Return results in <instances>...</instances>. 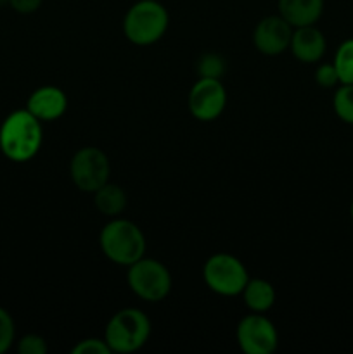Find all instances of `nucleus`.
Segmentation results:
<instances>
[{"label": "nucleus", "instance_id": "nucleus-11", "mask_svg": "<svg viewBox=\"0 0 353 354\" xmlns=\"http://www.w3.org/2000/svg\"><path fill=\"white\" fill-rule=\"evenodd\" d=\"M26 109L42 123H51L64 116L68 111V97L64 90L55 85L38 86L28 97Z\"/></svg>", "mask_w": 353, "mask_h": 354}, {"label": "nucleus", "instance_id": "nucleus-3", "mask_svg": "<svg viewBox=\"0 0 353 354\" xmlns=\"http://www.w3.org/2000/svg\"><path fill=\"white\" fill-rule=\"evenodd\" d=\"M170 14L158 0H138L123 17V33L130 44L138 47L154 45L166 35Z\"/></svg>", "mask_w": 353, "mask_h": 354}, {"label": "nucleus", "instance_id": "nucleus-6", "mask_svg": "<svg viewBox=\"0 0 353 354\" xmlns=\"http://www.w3.org/2000/svg\"><path fill=\"white\" fill-rule=\"evenodd\" d=\"M203 280L211 292L218 296H241L249 280L244 263L228 252H217L206 259L203 266Z\"/></svg>", "mask_w": 353, "mask_h": 354}, {"label": "nucleus", "instance_id": "nucleus-17", "mask_svg": "<svg viewBox=\"0 0 353 354\" xmlns=\"http://www.w3.org/2000/svg\"><path fill=\"white\" fill-rule=\"evenodd\" d=\"M334 113L343 123L353 124V85L341 83L332 95Z\"/></svg>", "mask_w": 353, "mask_h": 354}, {"label": "nucleus", "instance_id": "nucleus-2", "mask_svg": "<svg viewBox=\"0 0 353 354\" xmlns=\"http://www.w3.org/2000/svg\"><path fill=\"white\" fill-rule=\"evenodd\" d=\"M99 245L102 254L111 263L120 266H130L145 256L144 232L134 221L125 218H111L99 234Z\"/></svg>", "mask_w": 353, "mask_h": 354}, {"label": "nucleus", "instance_id": "nucleus-24", "mask_svg": "<svg viewBox=\"0 0 353 354\" xmlns=\"http://www.w3.org/2000/svg\"><path fill=\"white\" fill-rule=\"evenodd\" d=\"M350 216H352V221H353V201H352V206H350Z\"/></svg>", "mask_w": 353, "mask_h": 354}, {"label": "nucleus", "instance_id": "nucleus-1", "mask_svg": "<svg viewBox=\"0 0 353 354\" xmlns=\"http://www.w3.org/2000/svg\"><path fill=\"white\" fill-rule=\"evenodd\" d=\"M44 142L42 121L30 111L16 109L0 124V151L9 161L28 162L38 154Z\"/></svg>", "mask_w": 353, "mask_h": 354}, {"label": "nucleus", "instance_id": "nucleus-22", "mask_svg": "<svg viewBox=\"0 0 353 354\" xmlns=\"http://www.w3.org/2000/svg\"><path fill=\"white\" fill-rule=\"evenodd\" d=\"M73 354H111L109 346L107 342L99 337H87L82 339L75 344V348L71 349Z\"/></svg>", "mask_w": 353, "mask_h": 354}, {"label": "nucleus", "instance_id": "nucleus-19", "mask_svg": "<svg viewBox=\"0 0 353 354\" xmlns=\"http://www.w3.org/2000/svg\"><path fill=\"white\" fill-rule=\"evenodd\" d=\"M16 341V327L10 313L0 308V354L7 353Z\"/></svg>", "mask_w": 353, "mask_h": 354}, {"label": "nucleus", "instance_id": "nucleus-9", "mask_svg": "<svg viewBox=\"0 0 353 354\" xmlns=\"http://www.w3.org/2000/svg\"><path fill=\"white\" fill-rule=\"evenodd\" d=\"M225 106H227V90L221 80L197 78V82L190 86L187 107L197 121L210 123L218 120L225 111Z\"/></svg>", "mask_w": 353, "mask_h": 354}, {"label": "nucleus", "instance_id": "nucleus-20", "mask_svg": "<svg viewBox=\"0 0 353 354\" xmlns=\"http://www.w3.org/2000/svg\"><path fill=\"white\" fill-rule=\"evenodd\" d=\"M17 353L19 354H45L48 351L47 341L38 334H26L17 341Z\"/></svg>", "mask_w": 353, "mask_h": 354}, {"label": "nucleus", "instance_id": "nucleus-8", "mask_svg": "<svg viewBox=\"0 0 353 354\" xmlns=\"http://www.w3.org/2000/svg\"><path fill=\"white\" fill-rule=\"evenodd\" d=\"M235 339L244 354H272L279 346V332L263 313H249L237 324Z\"/></svg>", "mask_w": 353, "mask_h": 354}, {"label": "nucleus", "instance_id": "nucleus-15", "mask_svg": "<svg viewBox=\"0 0 353 354\" xmlns=\"http://www.w3.org/2000/svg\"><path fill=\"white\" fill-rule=\"evenodd\" d=\"M93 196V206L100 214L107 218H116L127 209L128 197L125 190L116 183H104L100 189H97Z\"/></svg>", "mask_w": 353, "mask_h": 354}, {"label": "nucleus", "instance_id": "nucleus-12", "mask_svg": "<svg viewBox=\"0 0 353 354\" xmlns=\"http://www.w3.org/2000/svg\"><path fill=\"white\" fill-rule=\"evenodd\" d=\"M289 50L294 57L305 64H317L327 50V40L315 24L294 28Z\"/></svg>", "mask_w": 353, "mask_h": 354}, {"label": "nucleus", "instance_id": "nucleus-7", "mask_svg": "<svg viewBox=\"0 0 353 354\" xmlns=\"http://www.w3.org/2000/svg\"><path fill=\"white\" fill-rule=\"evenodd\" d=\"M69 175L76 189L93 194L104 183L109 182V158L102 149L92 147V145L78 149L69 161Z\"/></svg>", "mask_w": 353, "mask_h": 354}, {"label": "nucleus", "instance_id": "nucleus-4", "mask_svg": "<svg viewBox=\"0 0 353 354\" xmlns=\"http://www.w3.org/2000/svg\"><path fill=\"white\" fill-rule=\"evenodd\" d=\"M151 330V320L144 311L138 308H123L107 322L104 341L111 353H135L147 344Z\"/></svg>", "mask_w": 353, "mask_h": 354}, {"label": "nucleus", "instance_id": "nucleus-21", "mask_svg": "<svg viewBox=\"0 0 353 354\" xmlns=\"http://www.w3.org/2000/svg\"><path fill=\"white\" fill-rule=\"evenodd\" d=\"M315 83L322 88H334L339 85V76L332 62H322L317 66L314 73Z\"/></svg>", "mask_w": 353, "mask_h": 354}, {"label": "nucleus", "instance_id": "nucleus-23", "mask_svg": "<svg viewBox=\"0 0 353 354\" xmlns=\"http://www.w3.org/2000/svg\"><path fill=\"white\" fill-rule=\"evenodd\" d=\"M10 9L16 10L17 14H33L42 7L44 0H9L7 2Z\"/></svg>", "mask_w": 353, "mask_h": 354}, {"label": "nucleus", "instance_id": "nucleus-5", "mask_svg": "<svg viewBox=\"0 0 353 354\" xmlns=\"http://www.w3.org/2000/svg\"><path fill=\"white\" fill-rule=\"evenodd\" d=\"M127 283L132 292L145 303H161L172 292V273L154 258H141L127 266Z\"/></svg>", "mask_w": 353, "mask_h": 354}, {"label": "nucleus", "instance_id": "nucleus-10", "mask_svg": "<svg viewBox=\"0 0 353 354\" xmlns=\"http://www.w3.org/2000/svg\"><path fill=\"white\" fill-rule=\"evenodd\" d=\"M293 31L294 28L280 14L266 16L260 19L253 30V45L260 54L275 57L289 50Z\"/></svg>", "mask_w": 353, "mask_h": 354}, {"label": "nucleus", "instance_id": "nucleus-25", "mask_svg": "<svg viewBox=\"0 0 353 354\" xmlns=\"http://www.w3.org/2000/svg\"><path fill=\"white\" fill-rule=\"evenodd\" d=\"M9 2V0H0V3H7Z\"/></svg>", "mask_w": 353, "mask_h": 354}, {"label": "nucleus", "instance_id": "nucleus-14", "mask_svg": "<svg viewBox=\"0 0 353 354\" xmlns=\"http://www.w3.org/2000/svg\"><path fill=\"white\" fill-rule=\"evenodd\" d=\"M242 303L253 313H266L275 304V289L265 279H249L241 292Z\"/></svg>", "mask_w": 353, "mask_h": 354}, {"label": "nucleus", "instance_id": "nucleus-18", "mask_svg": "<svg viewBox=\"0 0 353 354\" xmlns=\"http://www.w3.org/2000/svg\"><path fill=\"white\" fill-rule=\"evenodd\" d=\"M225 64L224 57L215 52H206L201 55L196 62V73L199 78H217L220 80L225 75Z\"/></svg>", "mask_w": 353, "mask_h": 354}, {"label": "nucleus", "instance_id": "nucleus-13", "mask_svg": "<svg viewBox=\"0 0 353 354\" xmlns=\"http://www.w3.org/2000/svg\"><path fill=\"white\" fill-rule=\"evenodd\" d=\"M322 12L324 0H279V14L293 28L315 24Z\"/></svg>", "mask_w": 353, "mask_h": 354}, {"label": "nucleus", "instance_id": "nucleus-16", "mask_svg": "<svg viewBox=\"0 0 353 354\" xmlns=\"http://www.w3.org/2000/svg\"><path fill=\"white\" fill-rule=\"evenodd\" d=\"M336 71L339 76V85H353V38L343 41L336 50L334 59H332Z\"/></svg>", "mask_w": 353, "mask_h": 354}]
</instances>
